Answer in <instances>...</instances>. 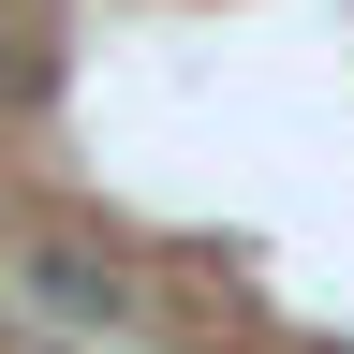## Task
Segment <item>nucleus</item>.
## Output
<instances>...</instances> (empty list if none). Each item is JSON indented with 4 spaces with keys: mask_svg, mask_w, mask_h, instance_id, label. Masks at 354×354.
Listing matches in <instances>:
<instances>
[{
    "mask_svg": "<svg viewBox=\"0 0 354 354\" xmlns=\"http://www.w3.org/2000/svg\"><path fill=\"white\" fill-rule=\"evenodd\" d=\"M0 281H15V310H44L59 339H133V266L88 251V236H59V221H15Z\"/></svg>",
    "mask_w": 354,
    "mask_h": 354,
    "instance_id": "obj_1",
    "label": "nucleus"
},
{
    "mask_svg": "<svg viewBox=\"0 0 354 354\" xmlns=\"http://www.w3.org/2000/svg\"><path fill=\"white\" fill-rule=\"evenodd\" d=\"M0 104H44V74L15 59V15H0Z\"/></svg>",
    "mask_w": 354,
    "mask_h": 354,
    "instance_id": "obj_2",
    "label": "nucleus"
}]
</instances>
